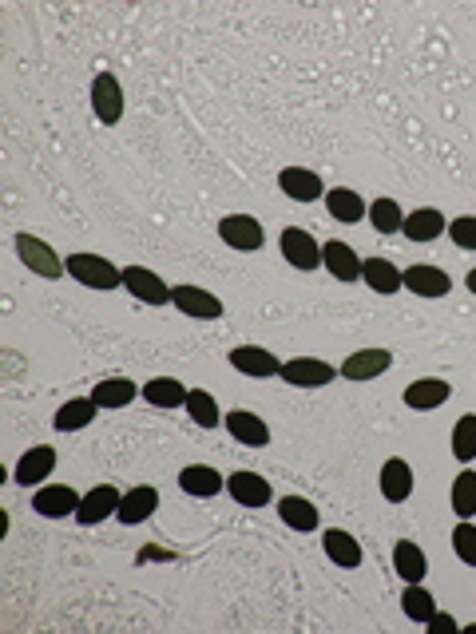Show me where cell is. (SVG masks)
I'll list each match as a JSON object with an SVG mask.
<instances>
[{
  "label": "cell",
  "mask_w": 476,
  "mask_h": 634,
  "mask_svg": "<svg viewBox=\"0 0 476 634\" xmlns=\"http://www.w3.org/2000/svg\"><path fill=\"white\" fill-rule=\"evenodd\" d=\"M68 274H72L80 286H88V290H116V286H123V270H116L108 258L88 254V250L68 258Z\"/></svg>",
  "instance_id": "1"
},
{
  "label": "cell",
  "mask_w": 476,
  "mask_h": 634,
  "mask_svg": "<svg viewBox=\"0 0 476 634\" xmlns=\"http://www.w3.org/2000/svg\"><path fill=\"white\" fill-rule=\"evenodd\" d=\"M16 254H20V262H24L32 274H40V278H48V282L64 278V270H68V262H60V254H56L44 238H36V234H16Z\"/></svg>",
  "instance_id": "2"
},
{
  "label": "cell",
  "mask_w": 476,
  "mask_h": 634,
  "mask_svg": "<svg viewBox=\"0 0 476 634\" xmlns=\"http://www.w3.org/2000/svg\"><path fill=\"white\" fill-rule=\"evenodd\" d=\"M278 377L286 385H294V389H322V385H330L338 377V369L330 361H318V357H294V361L282 365Z\"/></svg>",
  "instance_id": "3"
},
{
  "label": "cell",
  "mask_w": 476,
  "mask_h": 634,
  "mask_svg": "<svg viewBox=\"0 0 476 634\" xmlns=\"http://www.w3.org/2000/svg\"><path fill=\"white\" fill-rule=\"evenodd\" d=\"M282 254H286V262H290L294 270H318V266H322V246H318V238H314L310 230H302V226H286V230H282Z\"/></svg>",
  "instance_id": "4"
},
{
  "label": "cell",
  "mask_w": 476,
  "mask_h": 634,
  "mask_svg": "<svg viewBox=\"0 0 476 634\" xmlns=\"http://www.w3.org/2000/svg\"><path fill=\"white\" fill-rule=\"evenodd\" d=\"M219 238L238 250V254H250V250H258L262 242H266V234H262V222L254 218V214H227L223 222H219Z\"/></svg>",
  "instance_id": "5"
},
{
  "label": "cell",
  "mask_w": 476,
  "mask_h": 634,
  "mask_svg": "<svg viewBox=\"0 0 476 634\" xmlns=\"http://www.w3.org/2000/svg\"><path fill=\"white\" fill-rule=\"evenodd\" d=\"M92 111L108 127H116L119 119H123V88H119V80L112 72H100L92 80Z\"/></svg>",
  "instance_id": "6"
},
{
  "label": "cell",
  "mask_w": 476,
  "mask_h": 634,
  "mask_svg": "<svg viewBox=\"0 0 476 634\" xmlns=\"http://www.w3.org/2000/svg\"><path fill=\"white\" fill-rule=\"evenodd\" d=\"M227 492H231V500L242 504V508H266L270 504V484H266V476H258V472H250V468H238L227 476Z\"/></svg>",
  "instance_id": "7"
},
{
  "label": "cell",
  "mask_w": 476,
  "mask_h": 634,
  "mask_svg": "<svg viewBox=\"0 0 476 634\" xmlns=\"http://www.w3.org/2000/svg\"><path fill=\"white\" fill-rule=\"evenodd\" d=\"M119 488L116 484H100V488H92L84 500H80V508H76V524H84V528H92V524H104L108 516H116L119 512Z\"/></svg>",
  "instance_id": "8"
},
{
  "label": "cell",
  "mask_w": 476,
  "mask_h": 634,
  "mask_svg": "<svg viewBox=\"0 0 476 634\" xmlns=\"http://www.w3.org/2000/svg\"><path fill=\"white\" fill-rule=\"evenodd\" d=\"M278 187H282L286 199H294V203H318V195H326L322 175L310 171V167H286V171H278Z\"/></svg>",
  "instance_id": "9"
},
{
  "label": "cell",
  "mask_w": 476,
  "mask_h": 634,
  "mask_svg": "<svg viewBox=\"0 0 476 634\" xmlns=\"http://www.w3.org/2000/svg\"><path fill=\"white\" fill-rule=\"evenodd\" d=\"M123 286H127L139 302H147V306H167V302H171V286H167L159 274H151L147 266H127V270H123Z\"/></svg>",
  "instance_id": "10"
},
{
  "label": "cell",
  "mask_w": 476,
  "mask_h": 634,
  "mask_svg": "<svg viewBox=\"0 0 476 634\" xmlns=\"http://www.w3.org/2000/svg\"><path fill=\"white\" fill-rule=\"evenodd\" d=\"M171 302L187 317H199V321L223 317V298H215V294L203 290V286H175V290H171Z\"/></svg>",
  "instance_id": "11"
},
{
  "label": "cell",
  "mask_w": 476,
  "mask_h": 634,
  "mask_svg": "<svg viewBox=\"0 0 476 634\" xmlns=\"http://www.w3.org/2000/svg\"><path fill=\"white\" fill-rule=\"evenodd\" d=\"M401 282L417 298H445L453 290V278L441 266H409V270H401Z\"/></svg>",
  "instance_id": "12"
},
{
  "label": "cell",
  "mask_w": 476,
  "mask_h": 634,
  "mask_svg": "<svg viewBox=\"0 0 476 634\" xmlns=\"http://www.w3.org/2000/svg\"><path fill=\"white\" fill-rule=\"evenodd\" d=\"M80 500H84V496H76L68 484H48V488H40V492L32 496V508H36L44 520H64V516H76Z\"/></svg>",
  "instance_id": "13"
},
{
  "label": "cell",
  "mask_w": 476,
  "mask_h": 634,
  "mask_svg": "<svg viewBox=\"0 0 476 634\" xmlns=\"http://www.w3.org/2000/svg\"><path fill=\"white\" fill-rule=\"evenodd\" d=\"M393 365V353L389 349H357L342 361V377L346 381H373L381 377L385 369Z\"/></svg>",
  "instance_id": "14"
},
{
  "label": "cell",
  "mask_w": 476,
  "mask_h": 634,
  "mask_svg": "<svg viewBox=\"0 0 476 634\" xmlns=\"http://www.w3.org/2000/svg\"><path fill=\"white\" fill-rule=\"evenodd\" d=\"M401 397H405V405H409V409L429 413V409H441V405L453 397V385H449V381H441V377H421V381H413Z\"/></svg>",
  "instance_id": "15"
},
{
  "label": "cell",
  "mask_w": 476,
  "mask_h": 634,
  "mask_svg": "<svg viewBox=\"0 0 476 634\" xmlns=\"http://www.w3.org/2000/svg\"><path fill=\"white\" fill-rule=\"evenodd\" d=\"M52 468H56V452H52L48 444H36V448H28V452L16 460L12 480H16L20 488H32V484H40L44 476H52Z\"/></svg>",
  "instance_id": "16"
},
{
  "label": "cell",
  "mask_w": 476,
  "mask_h": 634,
  "mask_svg": "<svg viewBox=\"0 0 476 634\" xmlns=\"http://www.w3.org/2000/svg\"><path fill=\"white\" fill-rule=\"evenodd\" d=\"M231 365H235L238 373H246V377H278L282 373V361L270 349H262V345H238V349H231Z\"/></svg>",
  "instance_id": "17"
},
{
  "label": "cell",
  "mask_w": 476,
  "mask_h": 634,
  "mask_svg": "<svg viewBox=\"0 0 476 634\" xmlns=\"http://www.w3.org/2000/svg\"><path fill=\"white\" fill-rule=\"evenodd\" d=\"M227 432L246 448H266L270 444V424L262 421L258 413H250V409H231L227 413Z\"/></svg>",
  "instance_id": "18"
},
{
  "label": "cell",
  "mask_w": 476,
  "mask_h": 634,
  "mask_svg": "<svg viewBox=\"0 0 476 634\" xmlns=\"http://www.w3.org/2000/svg\"><path fill=\"white\" fill-rule=\"evenodd\" d=\"M223 472H215L211 464H187L183 472H179V488L187 492V496H199V500H211V496H219L223 492Z\"/></svg>",
  "instance_id": "19"
},
{
  "label": "cell",
  "mask_w": 476,
  "mask_h": 634,
  "mask_svg": "<svg viewBox=\"0 0 476 634\" xmlns=\"http://www.w3.org/2000/svg\"><path fill=\"white\" fill-rule=\"evenodd\" d=\"M155 508H159V492H155L151 484H139V488H131V492L119 500L116 520L119 524H143V520L155 516Z\"/></svg>",
  "instance_id": "20"
},
{
  "label": "cell",
  "mask_w": 476,
  "mask_h": 634,
  "mask_svg": "<svg viewBox=\"0 0 476 634\" xmlns=\"http://www.w3.org/2000/svg\"><path fill=\"white\" fill-rule=\"evenodd\" d=\"M361 282H365L373 294H381V298H389V294L405 290L401 270H397L393 262H385V258H365V262H361Z\"/></svg>",
  "instance_id": "21"
},
{
  "label": "cell",
  "mask_w": 476,
  "mask_h": 634,
  "mask_svg": "<svg viewBox=\"0 0 476 634\" xmlns=\"http://www.w3.org/2000/svg\"><path fill=\"white\" fill-rule=\"evenodd\" d=\"M381 496L389 504H401V500L413 496V468L401 456H393V460L381 464Z\"/></svg>",
  "instance_id": "22"
},
{
  "label": "cell",
  "mask_w": 476,
  "mask_h": 634,
  "mask_svg": "<svg viewBox=\"0 0 476 634\" xmlns=\"http://www.w3.org/2000/svg\"><path fill=\"white\" fill-rule=\"evenodd\" d=\"M322 266H326L338 282H357V278H361V258H357L346 242H338V238L322 246Z\"/></svg>",
  "instance_id": "23"
},
{
  "label": "cell",
  "mask_w": 476,
  "mask_h": 634,
  "mask_svg": "<svg viewBox=\"0 0 476 634\" xmlns=\"http://www.w3.org/2000/svg\"><path fill=\"white\" fill-rule=\"evenodd\" d=\"M322 547H326V555H330V563H338V567H361V543H357L354 535L346 528H326L322 531Z\"/></svg>",
  "instance_id": "24"
},
{
  "label": "cell",
  "mask_w": 476,
  "mask_h": 634,
  "mask_svg": "<svg viewBox=\"0 0 476 634\" xmlns=\"http://www.w3.org/2000/svg\"><path fill=\"white\" fill-rule=\"evenodd\" d=\"M401 234H405L409 242H433V238L445 234V214L433 211V207H421V211L405 214Z\"/></svg>",
  "instance_id": "25"
},
{
  "label": "cell",
  "mask_w": 476,
  "mask_h": 634,
  "mask_svg": "<svg viewBox=\"0 0 476 634\" xmlns=\"http://www.w3.org/2000/svg\"><path fill=\"white\" fill-rule=\"evenodd\" d=\"M278 516H282L286 528H294V531H318V524H322L318 508H314L306 496H282V500H278Z\"/></svg>",
  "instance_id": "26"
},
{
  "label": "cell",
  "mask_w": 476,
  "mask_h": 634,
  "mask_svg": "<svg viewBox=\"0 0 476 634\" xmlns=\"http://www.w3.org/2000/svg\"><path fill=\"white\" fill-rule=\"evenodd\" d=\"M393 567H397V575H401L405 583H421V579L429 575V559H425V551H421L413 539H401V543L393 547Z\"/></svg>",
  "instance_id": "27"
},
{
  "label": "cell",
  "mask_w": 476,
  "mask_h": 634,
  "mask_svg": "<svg viewBox=\"0 0 476 634\" xmlns=\"http://www.w3.org/2000/svg\"><path fill=\"white\" fill-rule=\"evenodd\" d=\"M96 401L92 397H76V401H64L60 409H56V417H52V424H56V432H80V428H88V424L96 421Z\"/></svg>",
  "instance_id": "28"
},
{
  "label": "cell",
  "mask_w": 476,
  "mask_h": 634,
  "mask_svg": "<svg viewBox=\"0 0 476 634\" xmlns=\"http://www.w3.org/2000/svg\"><path fill=\"white\" fill-rule=\"evenodd\" d=\"M326 211L334 214L338 222L354 226V222H361V218L369 214V207L361 203V195H357V191H350V187H334V191H326Z\"/></svg>",
  "instance_id": "29"
},
{
  "label": "cell",
  "mask_w": 476,
  "mask_h": 634,
  "mask_svg": "<svg viewBox=\"0 0 476 634\" xmlns=\"http://www.w3.org/2000/svg\"><path fill=\"white\" fill-rule=\"evenodd\" d=\"M187 385L183 381H175V377H155V381H147L143 385V397L151 401V405H159V409H179V405H187Z\"/></svg>",
  "instance_id": "30"
},
{
  "label": "cell",
  "mask_w": 476,
  "mask_h": 634,
  "mask_svg": "<svg viewBox=\"0 0 476 634\" xmlns=\"http://www.w3.org/2000/svg\"><path fill=\"white\" fill-rule=\"evenodd\" d=\"M92 401H96L100 409H127V405L135 401V385H131L127 377H108V381H96V389H92Z\"/></svg>",
  "instance_id": "31"
},
{
  "label": "cell",
  "mask_w": 476,
  "mask_h": 634,
  "mask_svg": "<svg viewBox=\"0 0 476 634\" xmlns=\"http://www.w3.org/2000/svg\"><path fill=\"white\" fill-rule=\"evenodd\" d=\"M401 611H405V619H413V623H425V627H429V619L437 615V603H433V595H429L421 583H409V587H405V595H401Z\"/></svg>",
  "instance_id": "32"
},
{
  "label": "cell",
  "mask_w": 476,
  "mask_h": 634,
  "mask_svg": "<svg viewBox=\"0 0 476 634\" xmlns=\"http://www.w3.org/2000/svg\"><path fill=\"white\" fill-rule=\"evenodd\" d=\"M183 409L191 413V421L199 424V428H219V424H223V417H219V405H215V397H211L207 389H191Z\"/></svg>",
  "instance_id": "33"
},
{
  "label": "cell",
  "mask_w": 476,
  "mask_h": 634,
  "mask_svg": "<svg viewBox=\"0 0 476 634\" xmlns=\"http://www.w3.org/2000/svg\"><path fill=\"white\" fill-rule=\"evenodd\" d=\"M369 222L377 234H397L401 222H405V211L397 207V199H373L369 203Z\"/></svg>",
  "instance_id": "34"
},
{
  "label": "cell",
  "mask_w": 476,
  "mask_h": 634,
  "mask_svg": "<svg viewBox=\"0 0 476 634\" xmlns=\"http://www.w3.org/2000/svg\"><path fill=\"white\" fill-rule=\"evenodd\" d=\"M453 512L461 520H473L476 516V472H461L453 480Z\"/></svg>",
  "instance_id": "35"
},
{
  "label": "cell",
  "mask_w": 476,
  "mask_h": 634,
  "mask_svg": "<svg viewBox=\"0 0 476 634\" xmlns=\"http://www.w3.org/2000/svg\"><path fill=\"white\" fill-rule=\"evenodd\" d=\"M453 456L461 464L476 460V417H461L457 428H453Z\"/></svg>",
  "instance_id": "36"
},
{
  "label": "cell",
  "mask_w": 476,
  "mask_h": 634,
  "mask_svg": "<svg viewBox=\"0 0 476 634\" xmlns=\"http://www.w3.org/2000/svg\"><path fill=\"white\" fill-rule=\"evenodd\" d=\"M453 551H457L461 563L476 567V528L469 524V520H461V524L453 528Z\"/></svg>",
  "instance_id": "37"
},
{
  "label": "cell",
  "mask_w": 476,
  "mask_h": 634,
  "mask_svg": "<svg viewBox=\"0 0 476 634\" xmlns=\"http://www.w3.org/2000/svg\"><path fill=\"white\" fill-rule=\"evenodd\" d=\"M449 238L461 246V250H476V214H461L449 222Z\"/></svg>",
  "instance_id": "38"
},
{
  "label": "cell",
  "mask_w": 476,
  "mask_h": 634,
  "mask_svg": "<svg viewBox=\"0 0 476 634\" xmlns=\"http://www.w3.org/2000/svg\"><path fill=\"white\" fill-rule=\"evenodd\" d=\"M429 631H433V634H449V631H461V623H457L453 615H441V611H437V615L429 619Z\"/></svg>",
  "instance_id": "39"
},
{
  "label": "cell",
  "mask_w": 476,
  "mask_h": 634,
  "mask_svg": "<svg viewBox=\"0 0 476 634\" xmlns=\"http://www.w3.org/2000/svg\"><path fill=\"white\" fill-rule=\"evenodd\" d=\"M465 286H469V290H473V294H476V270H469V278H465Z\"/></svg>",
  "instance_id": "40"
}]
</instances>
